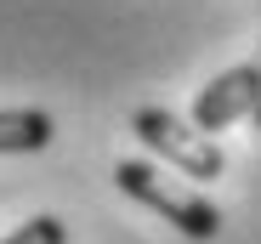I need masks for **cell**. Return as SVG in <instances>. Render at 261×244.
<instances>
[{"mask_svg": "<svg viewBox=\"0 0 261 244\" xmlns=\"http://www.w3.org/2000/svg\"><path fill=\"white\" fill-rule=\"evenodd\" d=\"M114 182H119V193H130L137 205H148L153 216H165L170 227L188 233V238H216V233H222V210H216L204 193L170 182L159 165H148V159H119Z\"/></svg>", "mask_w": 261, "mask_h": 244, "instance_id": "cell-1", "label": "cell"}, {"mask_svg": "<svg viewBox=\"0 0 261 244\" xmlns=\"http://www.w3.org/2000/svg\"><path fill=\"white\" fill-rule=\"evenodd\" d=\"M255 119H261V102H255Z\"/></svg>", "mask_w": 261, "mask_h": 244, "instance_id": "cell-6", "label": "cell"}, {"mask_svg": "<svg viewBox=\"0 0 261 244\" xmlns=\"http://www.w3.org/2000/svg\"><path fill=\"white\" fill-rule=\"evenodd\" d=\"M57 119L46 108H0V153H40L51 148Z\"/></svg>", "mask_w": 261, "mask_h": 244, "instance_id": "cell-4", "label": "cell"}, {"mask_svg": "<svg viewBox=\"0 0 261 244\" xmlns=\"http://www.w3.org/2000/svg\"><path fill=\"white\" fill-rule=\"evenodd\" d=\"M130 131L148 142V153H159L165 165H176L193 182H216V176L227 171L222 148H216L204 131H193L188 119H176L170 108H137V114H130Z\"/></svg>", "mask_w": 261, "mask_h": 244, "instance_id": "cell-2", "label": "cell"}, {"mask_svg": "<svg viewBox=\"0 0 261 244\" xmlns=\"http://www.w3.org/2000/svg\"><path fill=\"white\" fill-rule=\"evenodd\" d=\"M255 102H261V68L255 63H244V68H227V74H216L210 86L193 97V119L188 125L193 131H227V125H239L244 114H255Z\"/></svg>", "mask_w": 261, "mask_h": 244, "instance_id": "cell-3", "label": "cell"}, {"mask_svg": "<svg viewBox=\"0 0 261 244\" xmlns=\"http://www.w3.org/2000/svg\"><path fill=\"white\" fill-rule=\"evenodd\" d=\"M0 244H68V222L63 216H29L12 238H0Z\"/></svg>", "mask_w": 261, "mask_h": 244, "instance_id": "cell-5", "label": "cell"}]
</instances>
